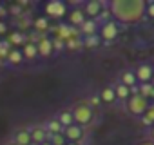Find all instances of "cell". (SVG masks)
<instances>
[{"label":"cell","instance_id":"obj_20","mask_svg":"<svg viewBox=\"0 0 154 145\" xmlns=\"http://www.w3.org/2000/svg\"><path fill=\"white\" fill-rule=\"evenodd\" d=\"M22 58H24V54H22V51H18V49H13L11 53H9V62L11 63H20L22 62Z\"/></svg>","mask_w":154,"mask_h":145},{"label":"cell","instance_id":"obj_2","mask_svg":"<svg viewBox=\"0 0 154 145\" xmlns=\"http://www.w3.org/2000/svg\"><path fill=\"white\" fill-rule=\"evenodd\" d=\"M72 113V120L76 125H80V127H85L93 122V107L89 103H78V105H74V109L71 111Z\"/></svg>","mask_w":154,"mask_h":145},{"label":"cell","instance_id":"obj_23","mask_svg":"<svg viewBox=\"0 0 154 145\" xmlns=\"http://www.w3.org/2000/svg\"><path fill=\"white\" fill-rule=\"evenodd\" d=\"M82 26H84V31H85V33H89V35L94 33V24H93V22H87V20H85Z\"/></svg>","mask_w":154,"mask_h":145},{"label":"cell","instance_id":"obj_6","mask_svg":"<svg viewBox=\"0 0 154 145\" xmlns=\"http://www.w3.org/2000/svg\"><path fill=\"white\" fill-rule=\"evenodd\" d=\"M134 75H136V80H138V82H141V84H150V80H152V76H154V71H152L150 65L143 63V65H140V67L136 69Z\"/></svg>","mask_w":154,"mask_h":145},{"label":"cell","instance_id":"obj_21","mask_svg":"<svg viewBox=\"0 0 154 145\" xmlns=\"http://www.w3.org/2000/svg\"><path fill=\"white\" fill-rule=\"evenodd\" d=\"M143 123H149V125H152V123H154V105H152V107H149V109H147V113L143 114Z\"/></svg>","mask_w":154,"mask_h":145},{"label":"cell","instance_id":"obj_9","mask_svg":"<svg viewBox=\"0 0 154 145\" xmlns=\"http://www.w3.org/2000/svg\"><path fill=\"white\" fill-rule=\"evenodd\" d=\"M15 143H17V145H31V143H33V141H31V131H27V129L17 131V134H15Z\"/></svg>","mask_w":154,"mask_h":145},{"label":"cell","instance_id":"obj_28","mask_svg":"<svg viewBox=\"0 0 154 145\" xmlns=\"http://www.w3.org/2000/svg\"><path fill=\"white\" fill-rule=\"evenodd\" d=\"M65 145H78V143H74V141H67Z\"/></svg>","mask_w":154,"mask_h":145},{"label":"cell","instance_id":"obj_27","mask_svg":"<svg viewBox=\"0 0 154 145\" xmlns=\"http://www.w3.org/2000/svg\"><path fill=\"white\" fill-rule=\"evenodd\" d=\"M150 140H152V141H154V123H152V125H150Z\"/></svg>","mask_w":154,"mask_h":145},{"label":"cell","instance_id":"obj_24","mask_svg":"<svg viewBox=\"0 0 154 145\" xmlns=\"http://www.w3.org/2000/svg\"><path fill=\"white\" fill-rule=\"evenodd\" d=\"M145 15H149L150 18H154V2H152V4H147V9H145Z\"/></svg>","mask_w":154,"mask_h":145},{"label":"cell","instance_id":"obj_19","mask_svg":"<svg viewBox=\"0 0 154 145\" xmlns=\"http://www.w3.org/2000/svg\"><path fill=\"white\" fill-rule=\"evenodd\" d=\"M114 93H116V98H122V100H125V98H129V94H131V91H129V87H125V85H118L116 89H114Z\"/></svg>","mask_w":154,"mask_h":145},{"label":"cell","instance_id":"obj_16","mask_svg":"<svg viewBox=\"0 0 154 145\" xmlns=\"http://www.w3.org/2000/svg\"><path fill=\"white\" fill-rule=\"evenodd\" d=\"M140 91H141L140 94H141L143 98H147V100H149L150 96H154V85H150V84H141V89H140Z\"/></svg>","mask_w":154,"mask_h":145},{"label":"cell","instance_id":"obj_3","mask_svg":"<svg viewBox=\"0 0 154 145\" xmlns=\"http://www.w3.org/2000/svg\"><path fill=\"white\" fill-rule=\"evenodd\" d=\"M150 105H149V100L147 98H143L140 93L138 94H131L129 96V102H127V109H129V113L131 114H134V116H143L145 113H147V109H149Z\"/></svg>","mask_w":154,"mask_h":145},{"label":"cell","instance_id":"obj_22","mask_svg":"<svg viewBox=\"0 0 154 145\" xmlns=\"http://www.w3.org/2000/svg\"><path fill=\"white\" fill-rule=\"evenodd\" d=\"M49 129H51V134L62 132V125L58 123V120H51V123H49Z\"/></svg>","mask_w":154,"mask_h":145},{"label":"cell","instance_id":"obj_4","mask_svg":"<svg viewBox=\"0 0 154 145\" xmlns=\"http://www.w3.org/2000/svg\"><path fill=\"white\" fill-rule=\"evenodd\" d=\"M62 134L65 136V140H67V141H74V143H78V141L84 138V127L72 123V125L65 127V129L62 131Z\"/></svg>","mask_w":154,"mask_h":145},{"label":"cell","instance_id":"obj_5","mask_svg":"<svg viewBox=\"0 0 154 145\" xmlns=\"http://www.w3.org/2000/svg\"><path fill=\"white\" fill-rule=\"evenodd\" d=\"M118 26H116V22H112V20H109V22H105L103 26H102V29H100V36L103 38V40H107V42H111V40H114L116 36H118Z\"/></svg>","mask_w":154,"mask_h":145},{"label":"cell","instance_id":"obj_11","mask_svg":"<svg viewBox=\"0 0 154 145\" xmlns=\"http://www.w3.org/2000/svg\"><path fill=\"white\" fill-rule=\"evenodd\" d=\"M36 49H38V54H42V56H49L51 51H53V42L47 40V38H42V40L38 42Z\"/></svg>","mask_w":154,"mask_h":145},{"label":"cell","instance_id":"obj_1","mask_svg":"<svg viewBox=\"0 0 154 145\" xmlns=\"http://www.w3.org/2000/svg\"><path fill=\"white\" fill-rule=\"evenodd\" d=\"M147 2L143 0H112L111 13L120 24H136L145 17Z\"/></svg>","mask_w":154,"mask_h":145},{"label":"cell","instance_id":"obj_13","mask_svg":"<svg viewBox=\"0 0 154 145\" xmlns=\"http://www.w3.org/2000/svg\"><path fill=\"white\" fill-rule=\"evenodd\" d=\"M114 98H116L114 87H103V89L100 91V100H102V102L111 103V102H114Z\"/></svg>","mask_w":154,"mask_h":145},{"label":"cell","instance_id":"obj_29","mask_svg":"<svg viewBox=\"0 0 154 145\" xmlns=\"http://www.w3.org/2000/svg\"><path fill=\"white\" fill-rule=\"evenodd\" d=\"M40 145H51V141L47 140V141H44V143H40Z\"/></svg>","mask_w":154,"mask_h":145},{"label":"cell","instance_id":"obj_10","mask_svg":"<svg viewBox=\"0 0 154 145\" xmlns=\"http://www.w3.org/2000/svg\"><path fill=\"white\" fill-rule=\"evenodd\" d=\"M102 13V2H96V0H93V2H87L85 4V15L94 18Z\"/></svg>","mask_w":154,"mask_h":145},{"label":"cell","instance_id":"obj_17","mask_svg":"<svg viewBox=\"0 0 154 145\" xmlns=\"http://www.w3.org/2000/svg\"><path fill=\"white\" fill-rule=\"evenodd\" d=\"M49 141H51V145H65V143H67V140H65V136H63L62 132H56V134H51V138H49Z\"/></svg>","mask_w":154,"mask_h":145},{"label":"cell","instance_id":"obj_14","mask_svg":"<svg viewBox=\"0 0 154 145\" xmlns=\"http://www.w3.org/2000/svg\"><path fill=\"white\" fill-rule=\"evenodd\" d=\"M69 20H71V24H74V26H82V24L85 22V13L80 11V9H74V11L71 13Z\"/></svg>","mask_w":154,"mask_h":145},{"label":"cell","instance_id":"obj_15","mask_svg":"<svg viewBox=\"0 0 154 145\" xmlns=\"http://www.w3.org/2000/svg\"><path fill=\"white\" fill-rule=\"evenodd\" d=\"M138 80H136V75L134 72H131V71H127V72H123L122 75V85H125V87H134V84H136Z\"/></svg>","mask_w":154,"mask_h":145},{"label":"cell","instance_id":"obj_7","mask_svg":"<svg viewBox=\"0 0 154 145\" xmlns=\"http://www.w3.org/2000/svg\"><path fill=\"white\" fill-rule=\"evenodd\" d=\"M45 11H47V15L49 17H62L63 13H65V4L63 2H49L47 6H45Z\"/></svg>","mask_w":154,"mask_h":145},{"label":"cell","instance_id":"obj_8","mask_svg":"<svg viewBox=\"0 0 154 145\" xmlns=\"http://www.w3.org/2000/svg\"><path fill=\"white\" fill-rule=\"evenodd\" d=\"M49 138H47V131L45 129H42V127H35V129H31V141L35 143V145H40V143H44V141H47Z\"/></svg>","mask_w":154,"mask_h":145},{"label":"cell","instance_id":"obj_25","mask_svg":"<svg viewBox=\"0 0 154 145\" xmlns=\"http://www.w3.org/2000/svg\"><path fill=\"white\" fill-rule=\"evenodd\" d=\"M36 27H38V29H45V27H47V20H45V18L36 20Z\"/></svg>","mask_w":154,"mask_h":145},{"label":"cell","instance_id":"obj_26","mask_svg":"<svg viewBox=\"0 0 154 145\" xmlns=\"http://www.w3.org/2000/svg\"><path fill=\"white\" fill-rule=\"evenodd\" d=\"M136 145H154V141L152 140H143V141H138Z\"/></svg>","mask_w":154,"mask_h":145},{"label":"cell","instance_id":"obj_12","mask_svg":"<svg viewBox=\"0 0 154 145\" xmlns=\"http://www.w3.org/2000/svg\"><path fill=\"white\" fill-rule=\"evenodd\" d=\"M56 120H58V123H60L63 129L74 123V120H72V113H71V111H62V113L58 114V118H56Z\"/></svg>","mask_w":154,"mask_h":145},{"label":"cell","instance_id":"obj_18","mask_svg":"<svg viewBox=\"0 0 154 145\" xmlns=\"http://www.w3.org/2000/svg\"><path fill=\"white\" fill-rule=\"evenodd\" d=\"M22 54H24V56H27V58H35V56L38 54V49H36V45H33V44H27V45L24 47Z\"/></svg>","mask_w":154,"mask_h":145},{"label":"cell","instance_id":"obj_30","mask_svg":"<svg viewBox=\"0 0 154 145\" xmlns=\"http://www.w3.org/2000/svg\"><path fill=\"white\" fill-rule=\"evenodd\" d=\"M9 145H17V143H15V141H13V143H9Z\"/></svg>","mask_w":154,"mask_h":145}]
</instances>
